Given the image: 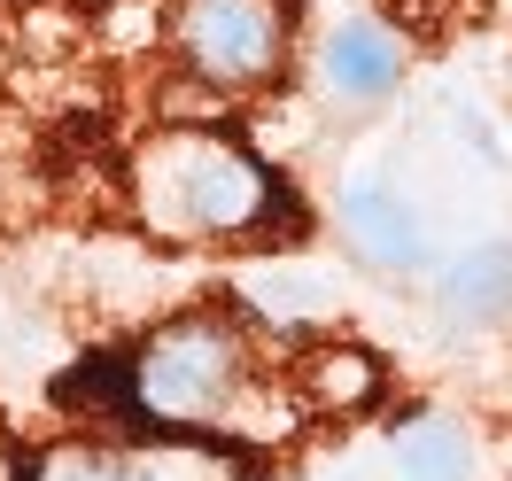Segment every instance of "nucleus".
Here are the masks:
<instances>
[{
    "mask_svg": "<svg viewBox=\"0 0 512 481\" xmlns=\"http://www.w3.org/2000/svg\"><path fill=\"white\" fill-rule=\"evenodd\" d=\"M396 481H474V435L450 412H404L388 435Z\"/></svg>",
    "mask_w": 512,
    "mask_h": 481,
    "instance_id": "obj_9",
    "label": "nucleus"
},
{
    "mask_svg": "<svg viewBox=\"0 0 512 481\" xmlns=\"http://www.w3.org/2000/svg\"><path fill=\"white\" fill-rule=\"evenodd\" d=\"M443 334H505L512 326V241H474L435 272Z\"/></svg>",
    "mask_w": 512,
    "mask_h": 481,
    "instance_id": "obj_6",
    "label": "nucleus"
},
{
    "mask_svg": "<svg viewBox=\"0 0 512 481\" xmlns=\"http://www.w3.org/2000/svg\"><path fill=\"white\" fill-rule=\"evenodd\" d=\"M334 225H342L350 257L365 264V272H381V280H412V272L435 264V225H427V210H419L396 179H381V171L342 179V194H334Z\"/></svg>",
    "mask_w": 512,
    "mask_h": 481,
    "instance_id": "obj_4",
    "label": "nucleus"
},
{
    "mask_svg": "<svg viewBox=\"0 0 512 481\" xmlns=\"http://www.w3.org/2000/svg\"><path fill=\"white\" fill-rule=\"evenodd\" d=\"M132 218L171 249H272L303 233V194L225 125H163L125 163Z\"/></svg>",
    "mask_w": 512,
    "mask_h": 481,
    "instance_id": "obj_2",
    "label": "nucleus"
},
{
    "mask_svg": "<svg viewBox=\"0 0 512 481\" xmlns=\"http://www.w3.org/2000/svg\"><path fill=\"white\" fill-rule=\"evenodd\" d=\"M218 458H187V450H94L70 443L47 450L39 466H24V481H210Z\"/></svg>",
    "mask_w": 512,
    "mask_h": 481,
    "instance_id": "obj_8",
    "label": "nucleus"
},
{
    "mask_svg": "<svg viewBox=\"0 0 512 481\" xmlns=\"http://www.w3.org/2000/svg\"><path fill=\"white\" fill-rule=\"evenodd\" d=\"M101 381L125 427L202 443L218 466L241 458V474H264V458H280L311 419L295 388V334L264 326L249 303H194L148 326Z\"/></svg>",
    "mask_w": 512,
    "mask_h": 481,
    "instance_id": "obj_1",
    "label": "nucleus"
},
{
    "mask_svg": "<svg viewBox=\"0 0 512 481\" xmlns=\"http://www.w3.org/2000/svg\"><path fill=\"white\" fill-rule=\"evenodd\" d=\"M0 481H24V458H16V435L0 427Z\"/></svg>",
    "mask_w": 512,
    "mask_h": 481,
    "instance_id": "obj_10",
    "label": "nucleus"
},
{
    "mask_svg": "<svg viewBox=\"0 0 512 481\" xmlns=\"http://www.w3.org/2000/svg\"><path fill=\"white\" fill-rule=\"evenodd\" d=\"M171 47L210 94H264L288 70L280 0H171Z\"/></svg>",
    "mask_w": 512,
    "mask_h": 481,
    "instance_id": "obj_3",
    "label": "nucleus"
},
{
    "mask_svg": "<svg viewBox=\"0 0 512 481\" xmlns=\"http://www.w3.org/2000/svg\"><path fill=\"white\" fill-rule=\"evenodd\" d=\"M404 70H412L404 32H396L388 16H373V8H350V16L326 24L319 55H311V86H319L326 109L365 117V109H381V101L404 86Z\"/></svg>",
    "mask_w": 512,
    "mask_h": 481,
    "instance_id": "obj_5",
    "label": "nucleus"
},
{
    "mask_svg": "<svg viewBox=\"0 0 512 481\" xmlns=\"http://www.w3.org/2000/svg\"><path fill=\"white\" fill-rule=\"evenodd\" d=\"M381 357L365 342H295V388L303 412H373L381 404Z\"/></svg>",
    "mask_w": 512,
    "mask_h": 481,
    "instance_id": "obj_7",
    "label": "nucleus"
}]
</instances>
